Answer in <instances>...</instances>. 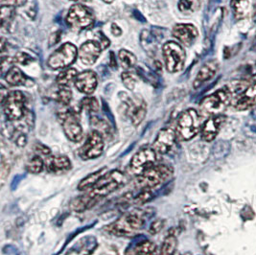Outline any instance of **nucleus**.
I'll use <instances>...</instances> for the list:
<instances>
[{"label": "nucleus", "mask_w": 256, "mask_h": 255, "mask_svg": "<svg viewBox=\"0 0 256 255\" xmlns=\"http://www.w3.org/2000/svg\"><path fill=\"white\" fill-rule=\"evenodd\" d=\"M66 22L74 30H84L92 26L94 16L92 12L81 4L73 5L68 11Z\"/></svg>", "instance_id": "obj_10"}, {"label": "nucleus", "mask_w": 256, "mask_h": 255, "mask_svg": "<svg viewBox=\"0 0 256 255\" xmlns=\"http://www.w3.org/2000/svg\"><path fill=\"white\" fill-rule=\"evenodd\" d=\"M81 106L88 112H96L99 110V102L95 97H86L82 100Z\"/></svg>", "instance_id": "obj_33"}, {"label": "nucleus", "mask_w": 256, "mask_h": 255, "mask_svg": "<svg viewBox=\"0 0 256 255\" xmlns=\"http://www.w3.org/2000/svg\"><path fill=\"white\" fill-rule=\"evenodd\" d=\"M152 198V195L151 190L145 189V190H143V191L140 193V195L138 196V198H136V204H143L149 202Z\"/></svg>", "instance_id": "obj_35"}, {"label": "nucleus", "mask_w": 256, "mask_h": 255, "mask_svg": "<svg viewBox=\"0 0 256 255\" xmlns=\"http://www.w3.org/2000/svg\"><path fill=\"white\" fill-rule=\"evenodd\" d=\"M178 246V241L174 234H169L163 241L162 248H160V255H173L175 254L176 248Z\"/></svg>", "instance_id": "obj_27"}, {"label": "nucleus", "mask_w": 256, "mask_h": 255, "mask_svg": "<svg viewBox=\"0 0 256 255\" xmlns=\"http://www.w3.org/2000/svg\"><path fill=\"white\" fill-rule=\"evenodd\" d=\"M218 70V64L215 60H210L208 62L204 64L202 68L200 70L197 74V77L194 81V88H198L206 82L210 81L211 78L214 77Z\"/></svg>", "instance_id": "obj_21"}, {"label": "nucleus", "mask_w": 256, "mask_h": 255, "mask_svg": "<svg viewBox=\"0 0 256 255\" xmlns=\"http://www.w3.org/2000/svg\"><path fill=\"white\" fill-rule=\"evenodd\" d=\"M200 8V0H180L178 2V10L186 14H192Z\"/></svg>", "instance_id": "obj_28"}, {"label": "nucleus", "mask_w": 256, "mask_h": 255, "mask_svg": "<svg viewBox=\"0 0 256 255\" xmlns=\"http://www.w3.org/2000/svg\"><path fill=\"white\" fill-rule=\"evenodd\" d=\"M72 1H76V2H84V3H86V2H90L92 0H72Z\"/></svg>", "instance_id": "obj_43"}, {"label": "nucleus", "mask_w": 256, "mask_h": 255, "mask_svg": "<svg viewBox=\"0 0 256 255\" xmlns=\"http://www.w3.org/2000/svg\"><path fill=\"white\" fill-rule=\"evenodd\" d=\"M76 88L84 94H92L97 88V76L92 70H86L80 73L75 81Z\"/></svg>", "instance_id": "obj_19"}, {"label": "nucleus", "mask_w": 256, "mask_h": 255, "mask_svg": "<svg viewBox=\"0 0 256 255\" xmlns=\"http://www.w3.org/2000/svg\"><path fill=\"white\" fill-rule=\"evenodd\" d=\"M162 52L165 66L169 72L176 73L182 70L186 55L180 44L176 42H168L163 46Z\"/></svg>", "instance_id": "obj_6"}, {"label": "nucleus", "mask_w": 256, "mask_h": 255, "mask_svg": "<svg viewBox=\"0 0 256 255\" xmlns=\"http://www.w3.org/2000/svg\"><path fill=\"white\" fill-rule=\"evenodd\" d=\"M110 66L112 68H116V56L114 55L112 52H110Z\"/></svg>", "instance_id": "obj_42"}, {"label": "nucleus", "mask_w": 256, "mask_h": 255, "mask_svg": "<svg viewBox=\"0 0 256 255\" xmlns=\"http://www.w3.org/2000/svg\"><path fill=\"white\" fill-rule=\"evenodd\" d=\"M226 122V116H215L208 118L202 128V138L210 142L218 136L222 124Z\"/></svg>", "instance_id": "obj_17"}, {"label": "nucleus", "mask_w": 256, "mask_h": 255, "mask_svg": "<svg viewBox=\"0 0 256 255\" xmlns=\"http://www.w3.org/2000/svg\"><path fill=\"white\" fill-rule=\"evenodd\" d=\"M77 70L74 68H66L62 71L57 77V84L60 88H70L72 82H75L78 76Z\"/></svg>", "instance_id": "obj_26"}, {"label": "nucleus", "mask_w": 256, "mask_h": 255, "mask_svg": "<svg viewBox=\"0 0 256 255\" xmlns=\"http://www.w3.org/2000/svg\"><path fill=\"white\" fill-rule=\"evenodd\" d=\"M46 162L40 156H34L26 164V170L32 174H40L42 172Z\"/></svg>", "instance_id": "obj_29"}, {"label": "nucleus", "mask_w": 256, "mask_h": 255, "mask_svg": "<svg viewBox=\"0 0 256 255\" xmlns=\"http://www.w3.org/2000/svg\"><path fill=\"white\" fill-rule=\"evenodd\" d=\"M156 154V152L154 150L152 147H144L140 149V151L134 154L130 163L132 172L136 176H140L146 170L150 169L156 165L158 160Z\"/></svg>", "instance_id": "obj_11"}, {"label": "nucleus", "mask_w": 256, "mask_h": 255, "mask_svg": "<svg viewBox=\"0 0 256 255\" xmlns=\"http://www.w3.org/2000/svg\"><path fill=\"white\" fill-rule=\"evenodd\" d=\"M62 127L66 138L72 142H80L84 138V132L78 118V114L73 110H68L58 114Z\"/></svg>", "instance_id": "obj_9"}, {"label": "nucleus", "mask_w": 256, "mask_h": 255, "mask_svg": "<svg viewBox=\"0 0 256 255\" xmlns=\"http://www.w3.org/2000/svg\"><path fill=\"white\" fill-rule=\"evenodd\" d=\"M5 116L10 121H18L26 112V98L22 92H12L2 100Z\"/></svg>", "instance_id": "obj_7"}, {"label": "nucleus", "mask_w": 256, "mask_h": 255, "mask_svg": "<svg viewBox=\"0 0 256 255\" xmlns=\"http://www.w3.org/2000/svg\"><path fill=\"white\" fill-rule=\"evenodd\" d=\"M106 172H108V168L104 167V168L94 172L92 174H88V176H86L82 180H81V182L78 186V189L80 191L92 189Z\"/></svg>", "instance_id": "obj_23"}, {"label": "nucleus", "mask_w": 256, "mask_h": 255, "mask_svg": "<svg viewBox=\"0 0 256 255\" xmlns=\"http://www.w3.org/2000/svg\"><path fill=\"white\" fill-rule=\"evenodd\" d=\"M102 46L99 42L88 40L82 44L79 50V57L84 64L92 66L100 57Z\"/></svg>", "instance_id": "obj_15"}, {"label": "nucleus", "mask_w": 256, "mask_h": 255, "mask_svg": "<svg viewBox=\"0 0 256 255\" xmlns=\"http://www.w3.org/2000/svg\"><path fill=\"white\" fill-rule=\"evenodd\" d=\"M200 128V119L197 110L189 108L184 112L178 119L176 134L182 140H190L198 134Z\"/></svg>", "instance_id": "obj_5"}, {"label": "nucleus", "mask_w": 256, "mask_h": 255, "mask_svg": "<svg viewBox=\"0 0 256 255\" xmlns=\"http://www.w3.org/2000/svg\"><path fill=\"white\" fill-rule=\"evenodd\" d=\"M127 182L128 176L125 173L119 170L106 172L86 194L73 200L70 204V208L78 212L90 208L99 200L114 192Z\"/></svg>", "instance_id": "obj_1"}, {"label": "nucleus", "mask_w": 256, "mask_h": 255, "mask_svg": "<svg viewBox=\"0 0 256 255\" xmlns=\"http://www.w3.org/2000/svg\"><path fill=\"white\" fill-rule=\"evenodd\" d=\"M134 255H158L160 250L156 244L150 240H144L138 244L134 248Z\"/></svg>", "instance_id": "obj_25"}, {"label": "nucleus", "mask_w": 256, "mask_h": 255, "mask_svg": "<svg viewBox=\"0 0 256 255\" xmlns=\"http://www.w3.org/2000/svg\"><path fill=\"white\" fill-rule=\"evenodd\" d=\"M173 36L184 46H191L196 42L198 33L197 28L192 24H176L173 28Z\"/></svg>", "instance_id": "obj_16"}, {"label": "nucleus", "mask_w": 256, "mask_h": 255, "mask_svg": "<svg viewBox=\"0 0 256 255\" xmlns=\"http://www.w3.org/2000/svg\"><path fill=\"white\" fill-rule=\"evenodd\" d=\"M232 92L228 88L219 90L216 92L206 97L200 104V112L204 116H220L226 108V106L232 104Z\"/></svg>", "instance_id": "obj_4"}, {"label": "nucleus", "mask_w": 256, "mask_h": 255, "mask_svg": "<svg viewBox=\"0 0 256 255\" xmlns=\"http://www.w3.org/2000/svg\"><path fill=\"white\" fill-rule=\"evenodd\" d=\"M55 98L60 104L68 106L72 99V92L68 88H60L58 92L55 94Z\"/></svg>", "instance_id": "obj_32"}, {"label": "nucleus", "mask_w": 256, "mask_h": 255, "mask_svg": "<svg viewBox=\"0 0 256 255\" xmlns=\"http://www.w3.org/2000/svg\"><path fill=\"white\" fill-rule=\"evenodd\" d=\"M164 226V220H154L151 224V228H150V232L152 234H154V233H158V232H160Z\"/></svg>", "instance_id": "obj_38"}, {"label": "nucleus", "mask_w": 256, "mask_h": 255, "mask_svg": "<svg viewBox=\"0 0 256 255\" xmlns=\"http://www.w3.org/2000/svg\"><path fill=\"white\" fill-rule=\"evenodd\" d=\"M122 81L124 86L128 88V90H134L138 82V78L136 77V75L134 73L130 72H124L122 73Z\"/></svg>", "instance_id": "obj_34"}, {"label": "nucleus", "mask_w": 256, "mask_h": 255, "mask_svg": "<svg viewBox=\"0 0 256 255\" xmlns=\"http://www.w3.org/2000/svg\"><path fill=\"white\" fill-rule=\"evenodd\" d=\"M118 56H119V60L121 62V66L125 70H128V68L134 66L136 64V57L132 53L128 52V50H125V49L120 50Z\"/></svg>", "instance_id": "obj_30"}, {"label": "nucleus", "mask_w": 256, "mask_h": 255, "mask_svg": "<svg viewBox=\"0 0 256 255\" xmlns=\"http://www.w3.org/2000/svg\"><path fill=\"white\" fill-rule=\"evenodd\" d=\"M104 148L105 143L102 134L97 130H94L86 138L84 144L79 151V154L84 160H94L103 154Z\"/></svg>", "instance_id": "obj_12"}, {"label": "nucleus", "mask_w": 256, "mask_h": 255, "mask_svg": "<svg viewBox=\"0 0 256 255\" xmlns=\"http://www.w3.org/2000/svg\"><path fill=\"white\" fill-rule=\"evenodd\" d=\"M36 150L40 154H44V156H49V154L51 152V151L49 150V148H47L46 146H44L42 144H38Z\"/></svg>", "instance_id": "obj_40"}, {"label": "nucleus", "mask_w": 256, "mask_h": 255, "mask_svg": "<svg viewBox=\"0 0 256 255\" xmlns=\"http://www.w3.org/2000/svg\"><path fill=\"white\" fill-rule=\"evenodd\" d=\"M173 173L172 167L165 164H156L144 173L138 176L136 184L143 190H152L169 180Z\"/></svg>", "instance_id": "obj_3"}, {"label": "nucleus", "mask_w": 256, "mask_h": 255, "mask_svg": "<svg viewBox=\"0 0 256 255\" xmlns=\"http://www.w3.org/2000/svg\"><path fill=\"white\" fill-rule=\"evenodd\" d=\"M46 166L50 173L62 174L70 171L72 164L66 156H49L46 158Z\"/></svg>", "instance_id": "obj_20"}, {"label": "nucleus", "mask_w": 256, "mask_h": 255, "mask_svg": "<svg viewBox=\"0 0 256 255\" xmlns=\"http://www.w3.org/2000/svg\"><path fill=\"white\" fill-rule=\"evenodd\" d=\"M16 14L14 7L8 6V5H2L1 7V25L4 28V26L7 24H10L12 22Z\"/></svg>", "instance_id": "obj_31"}, {"label": "nucleus", "mask_w": 256, "mask_h": 255, "mask_svg": "<svg viewBox=\"0 0 256 255\" xmlns=\"http://www.w3.org/2000/svg\"><path fill=\"white\" fill-rule=\"evenodd\" d=\"M78 49L74 44L66 42L58 49L48 58V66L52 70L66 68L76 60Z\"/></svg>", "instance_id": "obj_8"}, {"label": "nucleus", "mask_w": 256, "mask_h": 255, "mask_svg": "<svg viewBox=\"0 0 256 255\" xmlns=\"http://www.w3.org/2000/svg\"><path fill=\"white\" fill-rule=\"evenodd\" d=\"M14 60L20 64H27L28 62H32V58L27 53L20 52L14 57Z\"/></svg>", "instance_id": "obj_37"}, {"label": "nucleus", "mask_w": 256, "mask_h": 255, "mask_svg": "<svg viewBox=\"0 0 256 255\" xmlns=\"http://www.w3.org/2000/svg\"><path fill=\"white\" fill-rule=\"evenodd\" d=\"M254 0H232V8L238 20L246 18L254 10Z\"/></svg>", "instance_id": "obj_22"}, {"label": "nucleus", "mask_w": 256, "mask_h": 255, "mask_svg": "<svg viewBox=\"0 0 256 255\" xmlns=\"http://www.w3.org/2000/svg\"><path fill=\"white\" fill-rule=\"evenodd\" d=\"M10 174V166L7 162L4 160V158H2L1 160V172H0V176H1V184L2 186L5 182L6 178Z\"/></svg>", "instance_id": "obj_36"}, {"label": "nucleus", "mask_w": 256, "mask_h": 255, "mask_svg": "<svg viewBox=\"0 0 256 255\" xmlns=\"http://www.w3.org/2000/svg\"><path fill=\"white\" fill-rule=\"evenodd\" d=\"M145 224L144 218L134 212L124 214L116 222L106 226V232L119 237H134L140 233Z\"/></svg>", "instance_id": "obj_2"}, {"label": "nucleus", "mask_w": 256, "mask_h": 255, "mask_svg": "<svg viewBox=\"0 0 256 255\" xmlns=\"http://www.w3.org/2000/svg\"><path fill=\"white\" fill-rule=\"evenodd\" d=\"M176 134L171 128H163L158 134L156 136V138L154 141L152 148L156 152V154H165L170 151L174 144H175Z\"/></svg>", "instance_id": "obj_14"}, {"label": "nucleus", "mask_w": 256, "mask_h": 255, "mask_svg": "<svg viewBox=\"0 0 256 255\" xmlns=\"http://www.w3.org/2000/svg\"><path fill=\"white\" fill-rule=\"evenodd\" d=\"M127 108H128V116L132 121V123L134 126L140 125V123L144 120L146 112H147V108H146V103L141 99V98H128L127 100Z\"/></svg>", "instance_id": "obj_18"}, {"label": "nucleus", "mask_w": 256, "mask_h": 255, "mask_svg": "<svg viewBox=\"0 0 256 255\" xmlns=\"http://www.w3.org/2000/svg\"><path fill=\"white\" fill-rule=\"evenodd\" d=\"M5 80L11 86H22L26 84L28 78L18 68L12 66L6 72Z\"/></svg>", "instance_id": "obj_24"}, {"label": "nucleus", "mask_w": 256, "mask_h": 255, "mask_svg": "<svg viewBox=\"0 0 256 255\" xmlns=\"http://www.w3.org/2000/svg\"><path fill=\"white\" fill-rule=\"evenodd\" d=\"M27 0H4L6 5L12 6V7H20L24 6Z\"/></svg>", "instance_id": "obj_39"}, {"label": "nucleus", "mask_w": 256, "mask_h": 255, "mask_svg": "<svg viewBox=\"0 0 256 255\" xmlns=\"http://www.w3.org/2000/svg\"><path fill=\"white\" fill-rule=\"evenodd\" d=\"M102 1H104L106 3H108V4H110V3H112L114 0H102Z\"/></svg>", "instance_id": "obj_44"}, {"label": "nucleus", "mask_w": 256, "mask_h": 255, "mask_svg": "<svg viewBox=\"0 0 256 255\" xmlns=\"http://www.w3.org/2000/svg\"><path fill=\"white\" fill-rule=\"evenodd\" d=\"M112 34L114 36H119L122 34V30L118 27L117 24H112Z\"/></svg>", "instance_id": "obj_41"}, {"label": "nucleus", "mask_w": 256, "mask_h": 255, "mask_svg": "<svg viewBox=\"0 0 256 255\" xmlns=\"http://www.w3.org/2000/svg\"><path fill=\"white\" fill-rule=\"evenodd\" d=\"M230 106L238 110H246L256 106V82L244 88L240 94L233 95Z\"/></svg>", "instance_id": "obj_13"}]
</instances>
